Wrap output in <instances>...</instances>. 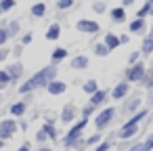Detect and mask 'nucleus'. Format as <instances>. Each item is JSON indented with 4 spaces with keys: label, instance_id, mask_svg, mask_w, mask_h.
Listing matches in <instances>:
<instances>
[{
    "label": "nucleus",
    "instance_id": "f3484780",
    "mask_svg": "<svg viewBox=\"0 0 153 151\" xmlns=\"http://www.w3.org/2000/svg\"><path fill=\"white\" fill-rule=\"evenodd\" d=\"M46 90H48L53 97H59V94H63V92L67 90V84H65L63 80H53V82L46 86Z\"/></svg>",
    "mask_w": 153,
    "mask_h": 151
},
{
    "label": "nucleus",
    "instance_id": "7c9ffc66",
    "mask_svg": "<svg viewBox=\"0 0 153 151\" xmlns=\"http://www.w3.org/2000/svg\"><path fill=\"white\" fill-rule=\"evenodd\" d=\"M76 4V0H57V9L59 11H67Z\"/></svg>",
    "mask_w": 153,
    "mask_h": 151
},
{
    "label": "nucleus",
    "instance_id": "9d476101",
    "mask_svg": "<svg viewBox=\"0 0 153 151\" xmlns=\"http://www.w3.org/2000/svg\"><path fill=\"white\" fill-rule=\"evenodd\" d=\"M149 115H151V109L143 107V109H138L136 113H132L128 120H124V122H122V126H124V128H130V126H143V122H145Z\"/></svg>",
    "mask_w": 153,
    "mask_h": 151
},
{
    "label": "nucleus",
    "instance_id": "5701e85b",
    "mask_svg": "<svg viewBox=\"0 0 153 151\" xmlns=\"http://www.w3.org/2000/svg\"><path fill=\"white\" fill-rule=\"evenodd\" d=\"M103 138H105V136H103V132H94V134L86 136L84 141H86V147H97V145H99Z\"/></svg>",
    "mask_w": 153,
    "mask_h": 151
},
{
    "label": "nucleus",
    "instance_id": "412c9836",
    "mask_svg": "<svg viewBox=\"0 0 153 151\" xmlns=\"http://www.w3.org/2000/svg\"><path fill=\"white\" fill-rule=\"evenodd\" d=\"M51 59H53V65H57V63H59V61H63V59H67V48H63V46H57V48L53 51Z\"/></svg>",
    "mask_w": 153,
    "mask_h": 151
},
{
    "label": "nucleus",
    "instance_id": "de8ad7c7",
    "mask_svg": "<svg viewBox=\"0 0 153 151\" xmlns=\"http://www.w3.org/2000/svg\"><path fill=\"white\" fill-rule=\"evenodd\" d=\"M4 55H7V53H0V59H4Z\"/></svg>",
    "mask_w": 153,
    "mask_h": 151
},
{
    "label": "nucleus",
    "instance_id": "c85d7f7f",
    "mask_svg": "<svg viewBox=\"0 0 153 151\" xmlns=\"http://www.w3.org/2000/svg\"><path fill=\"white\" fill-rule=\"evenodd\" d=\"M7 74H9L11 78H15V80H17V78L23 74V67H21V63H15V65H11V69H9Z\"/></svg>",
    "mask_w": 153,
    "mask_h": 151
},
{
    "label": "nucleus",
    "instance_id": "aec40b11",
    "mask_svg": "<svg viewBox=\"0 0 153 151\" xmlns=\"http://www.w3.org/2000/svg\"><path fill=\"white\" fill-rule=\"evenodd\" d=\"M59 36H61V25H59V23H53V25L46 30V40L55 42V40H59Z\"/></svg>",
    "mask_w": 153,
    "mask_h": 151
},
{
    "label": "nucleus",
    "instance_id": "6ab92c4d",
    "mask_svg": "<svg viewBox=\"0 0 153 151\" xmlns=\"http://www.w3.org/2000/svg\"><path fill=\"white\" fill-rule=\"evenodd\" d=\"M99 88H101V86H99V82H97L94 78H90V80H86V82L82 84V90H84V92H86L88 97H90V94H94V92H97Z\"/></svg>",
    "mask_w": 153,
    "mask_h": 151
},
{
    "label": "nucleus",
    "instance_id": "39448f33",
    "mask_svg": "<svg viewBox=\"0 0 153 151\" xmlns=\"http://www.w3.org/2000/svg\"><path fill=\"white\" fill-rule=\"evenodd\" d=\"M145 101H143V94L140 92H132L126 101H122L120 103V109H117V113H122V115H132V113H136L138 109H143L145 105H143Z\"/></svg>",
    "mask_w": 153,
    "mask_h": 151
},
{
    "label": "nucleus",
    "instance_id": "4c0bfd02",
    "mask_svg": "<svg viewBox=\"0 0 153 151\" xmlns=\"http://www.w3.org/2000/svg\"><path fill=\"white\" fill-rule=\"evenodd\" d=\"M117 36H120V44H122V46L130 44V38H132L130 34H117Z\"/></svg>",
    "mask_w": 153,
    "mask_h": 151
},
{
    "label": "nucleus",
    "instance_id": "1a4fd4ad",
    "mask_svg": "<svg viewBox=\"0 0 153 151\" xmlns=\"http://www.w3.org/2000/svg\"><path fill=\"white\" fill-rule=\"evenodd\" d=\"M80 118V109L76 103H65V107L61 109V122L63 124H74Z\"/></svg>",
    "mask_w": 153,
    "mask_h": 151
},
{
    "label": "nucleus",
    "instance_id": "bb28decb",
    "mask_svg": "<svg viewBox=\"0 0 153 151\" xmlns=\"http://www.w3.org/2000/svg\"><path fill=\"white\" fill-rule=\"evenodd\" d=\"M44 13H46V4L44 2H38V4L32 7V15L34 17H44Z\"/></svg>",
    "mask_w": 153,
    "mask_h": 151
},
{
    "label": "nucleus",
    "instance_id": "473e14b6",
    "mask_svg": "<svg viewBox=\"0 0 153 151\" xmlns=\"http://www.w3.org/2000/svg\"><path fill=\"white\" fill-rule=\"evenodd\" d=\"M143 57H140V51L136 48V51H132L130 55H128V65H134V63H138Z\"/></svg>",
    "mask_w": 153,
    "mask_h": 151
},
{
    "label": "nucleus",
    "instance_id": "7ed1b4c3",
    "mask_svg": "<svg viewBox=\"0 0 153 151\" xmlns=\"http://www.w3.org/2000/svg\"><path fill=\"white\" fill-rule=\"evenodd\" d=\"M145 74H147V63H145V59H140L138 63L124 67L122 80H126V82H128V84H132V86H138V84H140V80L145 78Z\"/></svg>",
    "mask_w": 153,
    "mask_h": 151
},
{
    "label": "nucleus",
    "instance_id": "20e7f679",
    "mask_svg": "<svg viewBox=\"0 0 153 151\" xmlns=\"http://www.w3.org/2000/svg\"><path fill=\"white\" fill-rule=\"evenodd\" d=\"M88 122H90L88 118H80L78 122H74V124H71V128H69V130H67V134L63 136V145H65L67 149H71L76 141L84 138V136H82V132H84V128L88 126Z\"/></svg>",
    "mask_w": 153,
    "mask_h": 151
},
{
    "label": "nucleus",
    "instance_id": "f03ea898",
    "mask_svg": "<svg viewBox=\"0 0 153 151\" xmlns=\"http://www.w3.org/2000/svg\"><path fill=\"white\" fill-rule=\"evenodd\" d=\"M115 118H117V107L107 105V107H103V109H99V111L94 113L92 124H94L97 132H103V130H107V128L113 124V120H115Z\"/></svg>",
    "mask_w": 153,
    "mask_h": 151
},
{
    "label": "nucleus",
    "instance_id": "49530a36",
    "mask_svg": "<svg viewBox=\"0 0 153 151\" xmlns=\"http://www.w3.org/2000/svg\"><path fill=\"white\" fill-rule=\"evenodd\" d=\"M147 67H149V65H147ZM149 74L153 76V63H151V67H149Z\"/></svg>",
    "mask_w": 153,
    "mask_h": 151
},
{
    "label": "nucleus",
    "instance_id": "b1692460",
    "mask_svg": "<svg viewBox=\"0 0 153 151\" xmlns=\"http://www.w3.org/2000/svg\"><path fill=\"white\" fill-rule=\"evenodd\" d=\"M138 88H143V90H145V92H147V90H151V88H153V76H151V74H149V67H147V74H145V78H143V80H140V84H138Z\"/></svg>",
    "mask_w": 153,
    "mask_h": 151
},
{
    "label": "nucleus",
    "instance_id": "423d86ee",
    "mask_svg": "<svg viewBox=\"0 0 153 151\" xmlns=\"http://www.w3.org/2000/svg\"><path fill=\"white\" fill-rule=\"evenodd\" d=\"M132 94V84H128L126 80H117L111 88H109V101L113 103H122Z\"/></svg>",
    "mask_w": 153,
    "mask_h": 151
},
{
    "label": "nucleus",
    "instance_id": "0eeeda50",
    "mask_svg": "<svg viewBox=\"0 0 153 151\" xmlns=\"http://www.w3.org/2000/svg\"><path fill=\"white\" fill-rule=\"evenodd\" d=\"M76 30H78L80 34H84V36H97V34H101V23L94 21V19L82 17V19L76 21Z\"/></svg>",
    "mask_w": 153,
    "mask_h": 151
},
{
    "label": "nucleus",
    "instance_id": "72a5a7b5",
    "mask_svg": "<svg viewBox=\"0 0 153 151\" xmlns=\"http://www.w3.org/2000/svg\"><path fill=\"white\" fill-rule=\"evenodd\" d=\"M143 101H145V103H147V105H145V107H147V109H153V88H151V90H147V92H145V97H143Z\"/></svg>",
    "mask_w": 153,
    "mask_h": 151
},
{
    "label": "nucleus",
    "instance_id": "c03bdc74",
    "mask_svg": "<svg viewBox=\"0 0 153 151\" xmlns=\"http://www.w3.org/2000/svg\"><path fill=\"white\" fill-rule=\"evenodd\" d=\"M19 151H30V145H27V143H25V145H23V147H21V149H19Z\"/></svg>",
    "mask_w": 153,
    "mask_h": 151
},
{
    "label": "nucleus",
    "instance_id": "4be33fe9",
    "mask_svg": "<svg viewBox=\"0 0 153 151\" xmlns=\"http://www.w3.org/2000/svg\"><path fill=\"white\" fill-rule=\"evenodd\" d=\"M90 9H92V13H94V15H103V13H107V11H109L105 0H94Z\"/></svg>",
    "mask_w": 153,
    "mask_h": 151
},
{
    "label": "nucleus",
    "instance_id": "e433bc0d",
    "mask_svg": "<svg viewBox=\"0 0 153 151\" xmlns=\"http://www.w3.org/2000/svg\"><path fill=\"white\" fill-rule=\"evenodd\" d=\"M11 82V76L7 74V71H0V88H2V86H7Z\"/></svg>",
    "mask_w": 153,
    "mask_h": 151
},
{
    "label": "nucleus",
    "instance_id": "a878e982",
    "mask_svg": "<svg viewBox=\"0 0 153 151\" xmlns=\"http://www.w3.org/2000/svg\"><path fill=\"white\" fill-rule=\"evenodd\" d=\"M94 113H97V109H94V107H92L90 103H86V105H84V107L80 109V118H88V120H90V118H92Z\"/></svg>",
    "mask_w": 153,
    "mask_h": 151
},
{
    "label": "nucleus",
    "instance_id": "37998d69",
    "mask_svg": "<svg viewBox=\"0 0 153 151\" xmlns=\"http://www.w3.org/2000/svg\"><path fill=\"white\" fill-rule=\"evenodd\" d=\"M30 42H32V36L25 34V36H23V44H30Z\"/></svg>",
    "mask_w": 153,
    "mask_h": 151
},
{
    "label": "nucleus",
    "instance_id": "2f4dec72",
    "mask_svg": "<svg viewBox=\"0 0 153 151\" xmlns=\"http://www.w3.org/2000/svg\"><path fill=\"white\" fill-rule=\"evenodd\" d=\"M143 149H145V151H153V132H149V134L143 138Z\"/></svg>",
    "mask_w": 153,
    "mask_h": 151
},
{
    "label": "nucleus",
    "instance_id": "6e6552de",
    "mask_svg": "<svg viewBox=\"0 0 153 151\" xmlns=\"http://www.w3.org/2000/svg\"><path fill=\"white\" fill-rule=\"evenodd\" d=\"M128 34L130 36H138V38H143V36H147V32H149V23H147V19H136V17H132V19H128Z\"/></svg>",
    "mask_w": 153,
    "mask_h": 151
},
{
    "label": "nucleus",
    "instance_id": "4468645a",
    "mask_svg": "<svg viewBox=\"0 0 153 151\" xmlns=\"http://www.w3.org/2000/svg\"><path fill=\"white\" fill-rule=\"evenodd\" d=\"M101 42H103V44H105V46H107L111 53H113V51H117V48L122 46V44H120V36H117L115 32H105Z\"/></svg>",
    "mask_w": 153,
    "mask_h": 151
},
{
    "label": "nucleus",
    "instance_id": "f257e3e1",
    "mask_svg": "<svg viewBox=\"0 0 153 151\" xmlns=\"http://www.w3.org/2000/svg\"><path fill=\"white\" fill-rule=\"evenodd\" d=\"M57 74H59V67L57 65H46V67H42L40 71H36L25 84H21L19 86V92H32V90H36V88H46L53 80H57Z\"/></svg>",
    "mask_w": 153,
    "mask_h": 151
},
{
    "label": "nucleus",
    "instance_id": "09e8293b",
    "mask_svg": "<svg viewBox=\"0 0 153 151\" xmlns=\"http://www.w3.org/2000/svg\"><path fill=\"white\" fill-rule=\"evenodd\" d=\"M151 32H153V19H151Z\"/></svg>",
    "mask_w": 153,
    "mask_h": 151
},
{
    "label": "nucleus",
    "instance_id": "79ce46f5",
    "mask_svg": "<svg viewBox=\"0 0 153 151\" xmlns=\"http://www.w3.org/2000/svg\"><path fill=\"white\" fill-rule=\"evenodd\" d=\"M36 138H38V141H40V143H44V141H46V138H48V136H46V134H44V132H42V130H40V132H38V134H36Z\"/></svg>",
    "mask_w": 153,
    "mask_h": 151
},
{
    "label": "nucleus",
    "instance_id": "ddd939ff",
    "mask_svg": "<svg viewBox=\"0 0 153 151\" xmlns=\"http://www.w3.org/2000/svg\"><path fill=\"white\" fill-rule=\"evenodd\" d=\"M138 51H140V57H143V59L153 57V32H151V30L147 32V36L140 38V46H138Z\"/></svg>",
    "mask_w": 153,
    "mask_h": 151
},
{
    "label": "nucleus",
    "instance_id": "c756f323",
    "mask_svg": "<svg viewBox=\"0 0 153 151\" xmlns=\"http://www.w3.org/2000/svg\"><path fill=\"white\" fill-rule=\"evenodd\" d=\"M25 109H27V105H25V103H15V105L11 107V113H13V115H23V113H25Z\"/></svg>",
    "mask_w": 153,
    "mask_h": 151
},
{
    "label": "nucleus",
    "instance_id": "ea45409f",
    "mask_svg": "<svg viewBox=\"0 0 153 151\" xmlns=\"http://www.w3.org/2000/svg\"><path fill=\"white\" fill-rule=\"evenodd\" d=\"M134 2H136V0H120V7L128 9V7H134Z\"/></svg>",
    "mask_w": 153,
    "mask_h": 151
},
{
    "label": "nucleus",
    "instance_id": "c9c22d12",
    "mask_svg": "<svg viewBox=\"0 0 153 151\" xmlns=\"http://www.w3.org/2000/svg\"><path fill=\"white\" fill-rule=\"evenodd\" d=\"M13 7H15V0H2V2H0V11H9Z\"/></svg>",
    "mask_w": 153,
    "mask_h": 151
},
{
    "label": "nucleus",
    "instance_id": "cd10ccee",
    "mask_svg": "<svg viewBox=\"0 0 153 151\" xmlns=\"http://www.w3.org/2000/svg\"><path fill=\"white\" fill-rule=\"evenodd\" d=\"M136 141H140V138H134V141H115V147H117V151H128Z\"/></svg>",
    "mask_w": 153,
    "mask_h": 151
},
{
    "label": "nucleus",
    "instance_id": "a19ab883",
    "mask_svg": "<svg viewBox=\"0 0 153 151\" xmlns=\"http://www.w3.org/2000/svg\"><path fill=\"white\" fill-rule=\"evenodd\" d=\"M7 38H9L7 30H0V44H4V42H7Z\"/></svg>",
    "mask_w": 153,
    "mask_h": 151
},
{
    "label": "nucleus",
    "instance_id": "2eb2a0df",
    "mask_svg": "<svg viewBox=\"0 0 153 151\" xmlns=\"http://www.w3.org/2000/svg\"><path fill=\"white\" fill-rule=\"evenodd\" d=\"M69 67L76 69V71H84V69L90 67V59H88L86 55H76V57L69 61Z\"/></svg>",
    "mask_w": 153,
    "mask_h": 151
},
{
    "label": "nucleus",
    "instance_id": "58836bf2",
    "mask_svg": "<svg viewBox=\"0 0 153 151\" xmlns=\"http://www.w3.org/2000/svg\"><path fill=\"white\" fill-rule=\"evenodd\" d=\"M128 151H145V149H143V138H140V141H136V143H134Z\"/></svg>",
    "mask_w": 153,
    "mask_h": 151
},
{
    "label": "nucleus",
    "instance_id": "a18cd8bd",
    "mask_svg": "<svg viewBox=\"0 0 153 151\" xmlns=\"http://www.w3.org/2000/svg\"><path fill=\"white\" fill-rule=\"evenodd\" d=\"M38 151H53V149H48V147H42V149H38Z\"/></svg>",
    "mask_w": 153,
    "mask_h": 151
},
{
    "label": "nucleus",
    "instance_id": "a211bd4d",
    "mask_svg": "<svg viewBox=\"0 0 153 151\" xmlns=\"http://www.w3.org/2000/svg\"><path fill=\"white\" fill-rule=\"evenodd\" d=\"M92 53H94V57H101V59H105V57L111 55V51H109L103 42H94V44H92Z\"/></svg>",
    "mask_w": 153,
    "mask_h": 151
},
{
    "label": "nucleus",
    "instance_id": "f8f14e48",
    "mask_svg": "<svg viewBox=\"0 0 153 151\" xmlns=\"http://www.w3.org/2000/svg\"><path fill=\"white\" fill-rule=\"evenodd\" d=\"M94 109H103V107H107V103H109V88H99L94 94H90V101H88Z\"/></svg>",
    "mask_w": 153,
    "mask_h": 151
},
{
    "label": "nucleus",
    "instance_id": "f704fd0d",
    "mask_svg": "<svg viewBox=\"0 0 153 151\" xmlns=\"http://www.w3.org/2000/svg\"><path fill=\"white\" fill-rule=\"evenodd\" d=\"M143 7H145V11H147V17L153 19V0H145Z\"/></svg>",
    "mask_w": 153,
    "mask_h": 151
},
{
    "label": "nucleus",
    "instance_id": "9b49d317",
    "mask_svg": "<svg viewBox=\"0 0 153 151\" xmlns=\"http://www.w3.org/2000/svg\"><path fill=\"white\" fill-rule=\"evenodd\" d=\"M107 15H109V21H111L113 25H124V23H128V13H126V9H122L120 4H117V7H111V9L107 11Z\"/></svg>",
    "mask_w": 153,
    "mask_h": 151
},
{
    "label": "nucleus",
    "instance_id": "393cba45",
    "mask_svg": "<svg viewBox=\"0 0 153 151\" xmlns=\"http://www.w3.org/2000/svg\"><path fill=\"white\" fill-rule=\"evenodd\" d=\"M42 132H44L48 138H53V141H57V136H59V134H57V128H55V124H48V122L42 126Z\"/></svg>",
    "mask_w": 153,
    "mask_h": 151
},
{
    "label": "nucleus",
    "instance_id": "dca6fc26",
    "mask_svg": "<svg viewBox=\"0 0 153 151\" xmlns=\"http://www.w3.org/2000/svg\"><path fill=\"white\" fill-rule=\"evenodd\" d=\"M17 132V124L15 120H4V122H0V136L2 138H9L11 134Z\"/></svg>",
    "mask_w": 153,
    "mask_h": 151
}]
</instances>
